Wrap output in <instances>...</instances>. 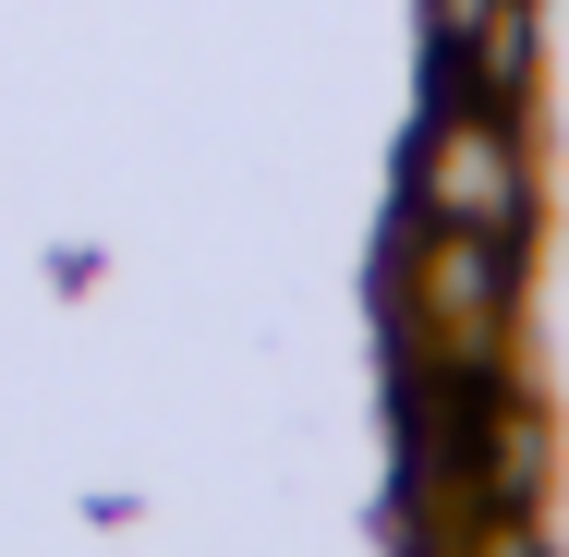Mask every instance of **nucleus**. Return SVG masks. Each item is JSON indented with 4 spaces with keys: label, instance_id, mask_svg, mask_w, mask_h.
Returning a JSON list of instances; mask_svg holds the SVG:
<instances>
[{
    "label": "nucleus",
    "instance_id": "1",
    "mask_svg": "<svg viewBox=\"0 0 569 557\" xmlns=\"http://www.w3.org/2000/svg\"><path fill=\"white\" fill-rule=\"evenodd\" d=\"M412 207H425V219H460V230H521V219H533L521 110L437 98V121H425V158H412Z\"/></svg>",
    "mask_w": 569,
    "mask_h": 557
},
{
    "label": "nucleus",
    "instance_id": "2",
    "mask_svg": "<svg viewBox=\"0 0 569 557\" xmlns=\"http://www.w3.org/2000/svg\"><path fill=\"white\" fill-rule=\"evenodd\" d=\"M472 485H485V509H546V485H558V412H546L533 376H509V388L485 400V425H472Z\"/></svg>",
    "mask_w": 569,
    "mask_h": 557
}]
</instances>
